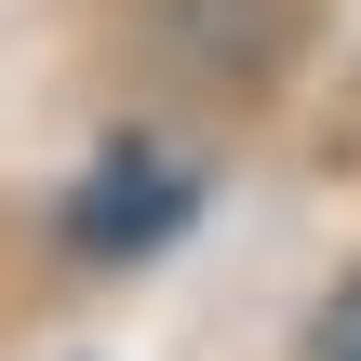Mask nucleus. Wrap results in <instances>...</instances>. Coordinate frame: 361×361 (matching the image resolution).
I'll list each match as a JSON object with an SVG mask.
<instances>
[{
    "label": "nucleus",
    "instance_id": "nucleus-1",
    "mask_svg": "<svg viewBox=\"0 0 361 361\" xmlns=\"http://www.w3.org/2000/svg\"><path fill=\"white\" fill-rule=\"evenodd\" d=\"M147 40L174 54V67H201V80H268L281 54H295V13L281 0H147Z\"/></svg>",
    "mask_w": 361,
    "mask_h": 361
},
{
    "label": "nucleus",
    "instance_id": "nucleus-2",
    "mask_svg": "<svg viewBox=\"0 0 361 361\" xmlns=\"http://www.w3.org/2000/svg\"><path fill=\"white\" fill-rule=\"evenodd\" d=\"M161 228H188V174H174V161H147V147H134V161H107V174L80 188V214H67V241H80V255H147Z\"/></svg>",
    "mask_w": 361,
    "mask_h": 361
}]
</instances>
